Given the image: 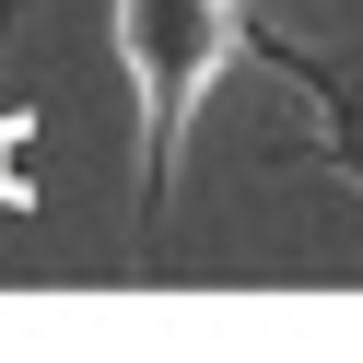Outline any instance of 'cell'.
<instances>
[{"label":"cell","instance_id":"1","mask_svg":"<svg viewBox=\"0 0 363 363\" xmlns=\"http://www.w3.org/2000/svg\"><path fill=\"white\" fill-rule=\"evenodd\" d=\"M106 35L129 59L141 94V188H129V258H164V211H176V152H188L199 94L223 82V59H246V0H106Z\"/></svg>","mask_w":363,"mask_h":363},{"label":"cell","instance_id":"2","mask_svg":"<svg viewBox=\"0 0 363 363\" xmlns=\"http://www.w3.org/2000/svg\"><path fill=\"white\" fill-rule=\"evenodd\" d=\"M246 59L281 71L293 94L316 106V129H305V141H281V164L305 152V164H328V176H352V188H363V48H316V35H293V24H246Z\"/></svg>","mask_w":363,"mask_h":363},{"label":"cell","instance_id":"3","mask_svg":"<svg viewBox=\"0 0 363 363\" xmlns=\"http://www.w3.org/2000/svg\"><path fill=\"white\" fill-rule=\"evenodd\" d=\"M0 24H12V0H0Z\"/></svg>","mask_w":363,"mask_h":363}]
</instances>
